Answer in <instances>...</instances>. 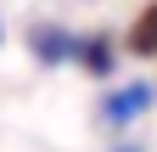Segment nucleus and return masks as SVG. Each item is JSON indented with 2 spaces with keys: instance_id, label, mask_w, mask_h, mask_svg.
Returning a JSON list of instances; mask_svg holds the SVG:
<instances>
[{
  "instance_id": "obj_1",
  "label": "nucleus",
  "mask_w": 157,
  "mask_h": 152,
  "mask_svg": "<svg viewBox=\"0 0 157 152\" xmlns=\"http://www.w3.org/2000/svg\"><path fill=\"white\" fill-rule=\"evenodd\" d=\"M135 51H157V6H146L135 23Z\"/></svg>"
},
{
  "instance_id": "obj_2",
  "label": "nucleus",
  "mask_w": 157,
  "mask_h": 152,
  "mask_svg": "<svg viewBox=\"0 0 157 152\" xmlns=\"http://www.w3.org/2000/svg\"><path fill=\"white\" fill-rule=\"evenodd\" d=\"M135 107H146V90H124V96L112 102V113H135Z\"/></svg>"
}]
</instances>
